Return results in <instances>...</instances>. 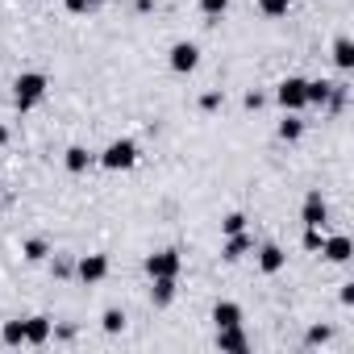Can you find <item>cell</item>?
<instances>
[{
    "label": "cell",
    "instance_id": "obj_1",
    "mask_svg": "<svg viewBox=\"0 0 354 354\" xmlns=\"http://www.w3.org/2000/svg\"><path fill=\"white\" fill-rule=\"evenodd\" d=\"M46 88H50V84H46L42 71H21V75L13 80V100H17V109L30 113L34 104H42V100H46Z\"/></svg>",
    "mask_w": 354,
    "mask_h": 354
},
{
    "label": "cell",
    "instance_id": "obj_2",
    "mask_svg": "<svg viewBox=\"0 0 354 354\" xmlns=\"http://www.w3.org/2000/svg\"><path fill=\"white\" fill-rule=\"evenodd\" d=\"M96 158H100L104 171H129V167L138 162V146H133L129 138H117V142H109Z\"/></svg>",
    "mask_w": 354,
    "mask_h": 354
},
{
    "label": "cell",
    "instance_id": "obj_3",
    "mask_svg": "<svg viewBox=\"0 0 354 354\" xmlns=\"http://www.w3.org/2000/svg\"><path fill=\"white\" fill-rule=\"evenodd\" d=\"M275 100L283 104V113H300V109H308V80L288 75V80L275 88Z\"/></svg>",
    "mask_w": 354,
    "mask_h": 354
},
{
    "label": "cell",
    "instance_id": "obj_4",
    "mask_svg": "<svg viewBox=\"0 0 354 354\" xmlns=\"http://www.w3.org/2000/svg\"><path fill=\"white\" fill-rule=\"evenodd\" d=\"M167 63H171V71L192 75V71L201 67V46H196V42H175L171 55H167Z\"/></svg>",
    "mask_w": 354,
    "mask_h": 354
},
{
    "label": "cell",
    "instance_id": "obj_5",
    "mask_svg": "<svg viewBox=\"0 0 354 354\" xmlns=\"http://www.w3.org/2000/svg\"><path fill=\"white\" fill-rule=\"evenodd\" d=\"M180 267H184L180 250H158V254L146 259V275L150 279H158V275H180Z\"/></svg>",
    "mask_w": 354,
    "mask_h": 354
},
{
    "label": "cell",
    "instance_id": "obj_6",
    "mask_svg": "<svg viewBox=\"0 0 354 354\" xmlns=\"http://www.w3.org/2000/svg\"><path fill=\"white\" fill-rule=\"evenodd\" d=\"M75 275H80L84 283H100V279L109 275V259H104V254H84V259L75 263Z\"/></svg>",
    "mask_w": 354,
    "mask_h": 354
},
{
    "label": "cell",
    "instance_id": "obj_7",
    "mask_svg": "<svg viewBox=\"0 0 354 354\" xmlns=\"http://www.w3.org/2000/svg\"><path fill=\"white\" fill-rule=\"evenodd\" d=\"M217 350H221V354H246V350H250V342H246V333H242V325H230V329H217Z\"/></svg>",
    "mask_w": 354,
    "mask_h": 354
},
{
    "label": "cell",
    "instance_id": "obj_8",
    "mask_svg": "<svg viewBox=\"0 0 354 354\" xmlns=\"http://www.w3.org/2000/svg\"><path fill=\"white\" fill-rule=\"evenodd\" d=\"M321 254H325L329 263H350L354 246H350V238H346V234H333V238H325V242H321Z\"/></svg>",
    "mask_w": 354,
    "mask_h": 354
},
{
    "label": "cell",
    "instance_id": "obj_9",
    "mask_svg": "<svg viewBox=\"0 0 354 354\" xmlns=\"http://www.w3.org/2000/svg\"><path fill=\"white\" fill-rule=\"evenodd\" d=\"M55 333V321L50 317H30L26 321V346H46Z\"/></svg>",
    "mask_w": 354,
    "mask_h": 354
},
{
    "label": "cell",
    "instance_id": "obj_10",
    "mask_svg": "<svg viewBox=\"0 0 354 354\" xmlns=\"http://www.w3.org/2000/svg\"><path fill=\"white\" fill-rule=\"evenodd\" d=\"M92 162H96V154H92L88 146H67V154H63V167H67L71 175H84Z\"/></svg>",
    "mask_w": 354,
    "mask_h": 354
},
{
    "label": "cell",
    "instance_id": "obj_11",
    "mask_svg": "<svg viewBox=\"0 0 354 354\" xmlns=\"http://www.w3.org/2000/svg\"><path fill=\"white\" fill-rule=\"evenodd\" d=\"M325 217H329V209H325L321 192H308V196H304V213H300V221H304V225H317V230H321V225H325Z\"/></svg>",
    "mask_w": 354,
    "mask_h": 354
},
{
    "label": "cell",
    "instance_id": "obj_12",
    "mask_svg": "<svg viewBox=\"0 0 354 354\" xmlns=\"http://www.w3.org/2000/svg\"><path fill=\"white\" fill-rule=\"evenodd\" d=\"M250 246H254V242H250V234H246V230H242V234H230V238H225V246H221V259H225V263H238V259H246V254H250Z\"/></svg>",
    "mask_w": 354,
    "mask_h": 354
},
{
    "label": "cell",
    "instance_id": "obj_13",
    "mask_svg": "<svg viewBox=\"0 0 354 354\" xmlns=\"http://www.w3.org/2000/svg\"><path fill=\"white\" fill-rule=\"evenodd\" d=\"M213 325H217V329L242 325V308H238L234 300H217V304H213Z\"/></svg>",
    "mask_w": 354,
    "mask_h": 354
},
{
    "label": "cell",
    "instance_id": "obj_14",
    "mask_svg": "<svg viewBox=\"0 0 354 354\" xmlns=\"http://www.w3.org/2000/svg\"><path fill=\"white\" fill-rule=\"evenodd\" d=\"M283 263H288V254H283L279 246H263V250H259V271H263V275H279Z\"/></svg>",
    "mask_w": 354,
    "mask_h": 354
},
{
    "label": "cell",
    "instance_id": "obj_15",
    "mask_svg": "<svg viewBox=\"0 0 354 354\" xmlns=\"http://www.w3.org/2000/svg\"><path fill=\"white\" fill-rule=\"evenodd\" d=\"M150 300H154L158 308H167V304L175 300V275H158L154 288H150Z\"/></svg>",
    "mask_w": 354,
    "mask_h": 354
},
{
    "label": "cell",
    "instance_id": "obj_16",
    "mask_svg": "<svg viewBox=\"0 0 354 354\" xmlns=\"http://www.w3.org/2000/svg\"><path fill=\"white\" fill-rule=\"evenodd\" d=\"M333 63H337L342 71L354 67V42H350V38H337V42H333Z\"/></svg>",
    "mask_w": 354,
    "mask_h": 354
},
{
    "label": "cell",
    "instance_id": "obj_17",
    "mask_svg": "<svg viewBox=\"0 0 354 354\" xmlns=\"http://www.w3.org/2000/svg\"><path fill=\"white\" fill-rule=\"evenodd\" d=\"M300 133H304V121H300L296 113H288V117L279 121V138H283V142H300Z\"/></svg>",
    "mask_w": 354,
    "mask_h": 354
},
{
    "label": "cell",
    "instance_id": "obj_18",
    "mask_svg": "<svg viewBox=\"0 0 354 354\" xmlns=\"http://www.w3.org/2000/svg\"><path fill=\"white\" fill-rule=\"evenodd\" d=\"M0 337H5V346H26V321H5Z\"/></svg>",
    "mask_w": 354,
    "mask_h": 354
},
{
    "label": "cell",
    "instance_id": "obj_19",
    "mask_svg": "<svg viewBox=\"0 0 354 354\" xmlns=\"http://www.w3.org/2000/svg\"><path fill=\"white\" fill-rule=\"evenodd\" d=\"M329 92H333V84H329V80H308V104H325V100H329Z\"/></svg>",
    "mask_w": 354,
    "mask_h": 354
},
{
    "label": "cell",
    "instance_id": "obj_20",
    "mask_svg": "<svg viewBox=\"0 0 354 354\" xmlns=\"http://www.w3.org/2000/svg\"><path fill=\"white\" fill-rule=\"evenodd\" d=\"M21 254H26V259H30V263H42V259H46V254H50V246H46V242H42V238H30V242H26V246H21Z\"/></svg>",
    "mask_w": 354,
    "mask_h": 354
},
{
    "label": "cell",
    "instance_id": "obj_21",
    "mask_svg": "<svg viewBox=\"0 0 354 354\" xmlns=\"http://www.w3.org/2000/svg\"><path fill=\"white\" fill-rule=\"evenodd\" d=\"M100 325H104V333H121V329H125V313H121V308H104Z\"/></svg>",
    "mask_w": 354,
    "mask_h": 354
},
{
    "label": "cell",
    "instance_id": "obj_22",
    "mask_svg": "<svg viewBox=\"0 0 354 354\" xmlns=\"http://www.w3.org/2000/svg\"><path fill=\"white\" fill-rule=\"evenodd\" d=\"M259 9H263V17H283L292 9V0H259Z\"/></svg>",
    "mask_w": 354,
    "mask_h": 354
},
{
    "label": "cell",
    "instance_id": "obj_23",
    "mask_svg": "<svg viewBox=\"0 0 354 354\" xmlns=\"http://www.w3.org/2000/svg\"><path fill=\"white\" fill-rule=\"evenodd\" d=\"M242 230H246V213H230V217L221 221V234H225V238H230V234H242Z\"/></svg>",
    "mask_w": 354,
    "mask_h": 354
},
{
    "label": "cell",
    "instance_id": "obj_24",
    "mask_svg": "<svg viewBox=\"0 0 354 354\" xmlns=\"http://www.w3.org/2000/svg\"><path fill=\"white\" fill-rule=\"evenodd\" d=\"M196 5H201L205 17H221V13L230 9V0H196Z\"/></svg>",
    "mask_w": 354,
    "mask_h": 354
},
{
    "label": "cell",
    "instance_id": "obj_25",
    "mask_svg": "<svg viewBox=\"0 0 354 354\" xmlns=\"http://www.w3.org/2000/svg\"><path fill=\"white\" fill-rule=\"evenodd\" d=\"M329 337H333V329H329V325H313V329H308V346H325Z\"/></svg>",
    "mask_w": 354,
    "mask_h": 354
},
{
    "label": "cell",
    "instance_id": "obj_26",
    "mask_svg": "<svg viewBox=\"0 0 354 354\" xmlns=\"http://www.w3.org/2000/svg\"><path fill=\"white\" fill-rule=\"evenodd\" d=\"M63 5H67V13H92L100 0H63Z\"/></svg>",
    "mask_w": 354,
    "mask_h": 354
},
{
    "label": "cell",
    "instance_id": "obj_27",
    "mask_svg": "<svg viewBox=\"0 0 354 354\" xmlns=\"http://www.w3.org/2000/svg\"><path fill=\"white\" fill-rule=\"evenodd\" d=\"M304 250H321V230L317 225H304Z\"/></svg>",
    "mask_w": 354,
    "mask_h": 354
},
{
    "label": "cell",
    "instance_id": "obj_28",
    "mask_svg": "<svg viewBox=\"0 0 354 354\" xmlns=\"http://www.w3.org/2000/svg\"><path fill=\"white\" fill-rule=\"evenodd\" d=\"M221 100H225L221 92H205V96H201V109H221Z\"/></svg>",
    "mask_w": 354,
    "mask_h": 354
},
{
    "label": "cell",
    "instance_id": "obj_29",
    "mask_svg": "<svg viewBox=\"0 0 354 354\" xmlns=\"http://www.w3.org/2000/svg\"><path fill=\"white\" fill-rule=\"evenodd\" d=\"M246 109H263V96L259 92H246Z\"/></svg>",
    "mask_w": 354,
    "mask_h": 354
},
{
    "label": "cell",
    "instance_id": "obj_30",
    "mask_svg": "<svg viewBox=\"0 0 354 354\" xmlns=\"http://www.w3.org/2000/svg\"><path fill=\"white\" fill-rule=\"evenodd\" d=\"M342 304H354V283H342Z\"/></svg>",
    "mask_w": 354,
    "mask_h": 354
},
{
    "label": "cell",
    "instance_id": "obj_31",
    "mask_svg": "<svg viewBox=\"0 0 354 354\" xmlns=\"http://www.w3.org/2000/svg\"><path fill=\"white\" fill-rule=\"evenodd\" d=\"M5 142H9V129H5V125H0V146H5Z\"/></svg>",
    "mask_w": 354,
    "mask_h": 354
}]
</instances>
